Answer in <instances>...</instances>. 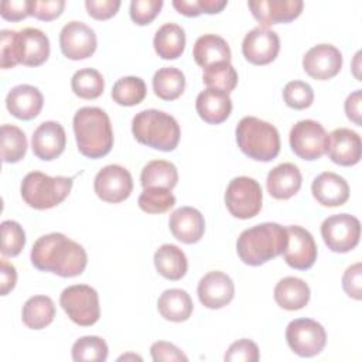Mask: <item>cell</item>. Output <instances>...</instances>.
Wrapping results in <instances>:
<instances>
[{
	"instance_id": "obj_1",
	"label": "cell",
	"mask_w": 362,
	"mask_h": 362,
	"mask_svg": "<svg viewBox=\"0 0 362 362\" xmlns=\"http://www.w3.org/2000/svg\"><path fill=\"white\" fill-rule=\"evenodd\" d=\"M30 259L40 272H49L61 277L82 274L88 263L85 249L58 232L38 238L33 245Z\"/></svg>"
},
{
	"instance_id": "obj_2",
	"label": "cell",
	"mask_w": 362,
	"mask_h": 362,
	"mask_svg": "<svg viewBox=\"0 0 362 362\" xmlns=\"http://www.w3.org/2000/svg\"><path fill=\"white\" fill-rule=\"evenodd\" d=\"M287 229L276 222H263L245 229L236 242L239 259L249 266H260L279 255L287 246Z\"/></svg>"
},
{
	"instance_id": "obj_3",
	"label": "cell",
	"mask_w": 362,
	"mask_h": 362,
	"mask_svg": "<svg viewBox=\"0 0 362 362\" xmlns=\"http://www.w3.org/2000/svg\"><path fill=\"white\" fill-rule=\"evenodd\" d=\"M74 133L78 150L88 158H100L113 147L112 123L100 107L83 106L76 110Z\"/></svg>"
},
{
	"instance_id": "obj_4",
	"label": "cell",
	"mask_w": 362,
	"mask_h": 362,
	"mask_svg": "<svg viewBox=\"0 0 362 362\" xmlns=\"http://www.w3.org/2000/svg\"><path fill=\"white\" fill-rule=\"evenodd\" d=\"M132 133L139 143L160 151H173L181 136L177 120L157 109L139 112L132 120Z\"/></svg>"
},
{
	"instance_id": "obj_5",
	"label": "cell",
	"mask_w": 362,
	"mask_h": 362,
	"mask_svg": "<svg viewBox=\"0 0 362 362\" xmlns=\"http://www.w3.org/2000/svg\"><path fill=\"white\" fill-rule=\"evenodd\" d=\"M236 141L240 151L256 161H272L280 153L277 129L255 116L240 119L236 126Z\"/></svg>"
},
{
	"instance_id": "obj_6",
	"label": "cell",
	"mask_w": 362,
	"mask_h": 362,
	"mask_svg": "<svg viewBox=\"0 0 362 362\" xmlns=\"http://www.w3.org/2000/svg\"><path fill=\"white\" fill-rule=\"evenodd\" d=\"M72 178L49 177L41 171L28 173L21 181V198L34 209H49L59 205L71 192Z\"/></svg>"
},
{
	"instance_id": "obj_7",
	"label": "cell",
	"mask_w": 362,
	"mask_h": 362,
	"mask_svg": "<svg viewBox=\"0 0 362 362\" xmlns=\"http://www.w3.org/2000/svg\"><path fill=\"white\" fill-rule=\"evenodd\" d=\"M59 304L66 315L76 325L90 327L100 317L99 296L88 284H75L66 287L59 297Z\"/></svg>"
},
{
	"instance_id": "obj_8",
	"label": "cell",
	"mask_w": 362,
	"mask_h": 362,
	"mask_svg": "<svg viewBox=\"0 0 362 362\" xmlns=\"http://www.w3.org/2000/svg\"><path fill=\"white\" fill-rule=\"evenodd\" d=\"M262 187L255 178L235 177L226 187V208L238 219L256 216L262 209Z\"/></svg>"
},
{
	"instance_id": "obj_9",
	"label": "cell",
	"mask_w": 362,
	"mask_h": 362,
	"mask_svg": "<svg viewBox=\"0 0 362 362\" xmlns=\"http://www.w3.org/2000/svg\"><path fill=\"white\" fill-rule=\"evenodd\" d=\"M286 341L290 349L303 358L318 355L327 344L324 327L311 318H297L286 328Z\"/></svg>"
},
{
	"instance_id": "obj_10",
	"label": "cell",
	"mask_w": 362,
	"mask_h": 362,
	"mask_svg": "<svg viewBox=\"0 0 362 362\" xmlns=\"http://www.w3.org/2000/svg\"><path fill=\"white\" fill-rule=\"evenodd\" d=\"M290 147L303 160H318L327 151L328 134L321 123L311 119L300 120L290 130Z\"/></svg>"
},
{
	"instance_id": "obj_11",
	"label": "cell",
	"mask_w": 362,
	"mask_h": 362,
	"mask_svg": "<svg viewBox=\"0 0 362 362\" xmlns=\"http://www.w3.org/2000/svg\"><path fill=\"white\" fill-rule=\"evenodd\" d=\"M321 236L329 250L346 253L359 243L361 223L349 214L331 215L321 223Z\"/></svg>"
},
{
	"instance_id": "obj_12",
	"label": "cell",
	"mask_w": 362,
	"mask_h": 362,
	"mask_svg": "<svg viewBox=\"0 0 362 362\" xmlns=\"http://www.w3.org/2000/svg\"><path fill=\"white\" fill-rule=\"evenodd\" d=\"M93 189L105 202H122L127 199L133 191L132 174L122 165H106L96 174L93 180Z\"/></svg>"
},
{
	"instance_id": "obj_13",
	"label": "cell",
	"mask_w": 362,
	"mask_h": 362,
	"mask_svg": "<svg viewBox=\"0 0 362 362\" xmlns=\"http://www.w3.org/2000/svg\"><path fill=\"white\" fill-rule=\"evenodd\" d=\"M96 34L82 21L66 23L59 33L62 54L74 61L89 58L96 51Z\"/></svg>"
},
{
	"instance_id": "obj_14",
	"label": "cell",
	"mask_w": 362,
	"mask_h": 362,
	"mask_svg": "<svg viewBox=\"0 0 362 362\" xmlns=\"http://www.w3.org/2000/svg\"><path fill=\"white\" fill-rule=\"evenodd\" d=\"M280 51V38L267 27H255L242 42L243 57L253 65H267L276 59Z\"/></svg>"
},
{
	"instance_id": "obj_15",
	"label": "cell",
	"mask_w": 362,
	"mask_h": 362,
	"mask_svg": "<svg viewBox=\"0 0 362 362\" xmlns=\"http://www.w3.org/2000/svg\"><path fill=\"white\" fill-rule=\"evenodd\" d=\"M287 246L281 253L286 263L297 270H307L313 267L317 260V245L313 235L297 225L287 226Z\"/></svg>"
},
{
	"instance_id": "obj_16",
	"label": "cell",
	"mask_w": 362,
	"mask_h": 362,
	"mask_svg": "<svg viewBox=\"0 0 362 362\" xmlns=\"http://www.w3.org/2000/svg\"><path fill=\"white\" fill-rule=\"evenodd\" d=\"M341 66L342 54L331 44L314 45L303 58V68L307 75L318 81H327L337 76Z\"/></svg>"
},
{
	"instance_id": "obj_17",
	"label": "cell",
	"mask_w": 362,
	"mask_h": 362,
	"mask_svg": "<svg viewBox=\"0 0 362 362\" xmlns=\"http://www.w3.org/2000/svg\"><path fill=\"white\" fill-rule=\"evenodd\" d=\"M198 298L201 304L211 310H218L228 305L235 296L232 279L219 270L206 273L198 283Z\"/></svg>"
},
{
	"instance_id": "obj_18",
	"label": "cell",
	"mask_w": 362,
	"mask_h": 362,
	"mask_svg": "<svg viewBox=\"0 0 362 362\" xmlns=\"http://www.w3.org/2000/svg\"><path fill=\"white\" fill-rule=\"evenodd\" d=\"M325 153L329 160L338 165H355L359 163L362 154L361 136L346 127L335 129L328 134V147Z\"/></svg>"
},
{
	"instance_id": "obj_19",
	"label": "cell",
	"mask_w": 362,
	"mask_h": 362,
	"mask_svg": "<svg viewBox=\"0 0 362 362\" xmlns=\"http://www.w3.org/2000/svg\"><path fill=\"white\" fill-rule=\"evenodd\" d=\"M247 6L262 27H267L296 20L301 14L304 3L301 0H257L249 1Z\"/></svg>"
},
{
	"instance_id": "obj_20",
	"label": "cell",
	"mask_w": 362,
	"mask_h": 362,
	"mask_svg": "<svg viewBox=\"0 0 362 362\" xmlns=\"http://www.w3.org/2000/svg\"><path fill=\"white\" fill-rule=\"evenodd\" d=\"M49 57V40L38 28H24L17 33L16 58L18 64L38 66Z\"/></svg>"
},
{
	"instance_id": "obj_21",
	"label": "cell",
	"mask_w": 362,
	"mask_h": 362,
	"mask_svg": "<svg viewBox=\"0 0 362 362\" xmlns=\"http://www.w3.org/2000/svg\"><path fill=\"white\" fill-rule=\"evenodd\" d=\"M66 136L62 124L58 122H42L33 133V153L44 161H51L59 157L65 148Z\"/></svg>"
},
{
	"instance_id": "obj_22",
	"label": "cell",
	"mask_w": 362,
	"mask_h": 362,
	"mask_svg": "<svg viewBox=\"0 0 362 362\" xmlns=\"http://www.w3.org/2000/svg\"><path fill=\"white\" fill-rule=\"evenodd\" d=\"M173 236L187 245L201 240L205 232V221L202 214L192 206H181L170 215L168 222Z\"/></svg>"
},
{
	"instance_id": "obj_23",
	"label": "cell",
	"mask_w": 362,
	"mask_h": 362,
	"mask_svg": "<svg viewBox=\"0 0 362 362\" xmlns=\"http://www.w3.org/2000/svg\"><path fill=\"white\" fill-rule=\"evenodd\" d=\"M44 98L38 88L33 85H17L6 98L7 110L20 120H31L37 117L42 109Z\"/></svg>"
},
{
	"instance_id": "obj_24",
	"label": "cell",
	"mask_w": 362,
	"mask_h": 362,
	"mask_svg": "<svg viewBox=\"0 0 362 362\" xmlns=\"http://www.w3.org/2000/svg\"><path fill=\"white\" fill-rule=\"evenodd\" d=\"M311 192L314 198L324 206H341L349 198V185L344 177L324 171L317 175L311 185Z\"/></svg>"
},
{
	"instance_id": "obj_25",
	"label": "cell",
	"mask_w": 362,
	"mask_h": 362,
	"mask_svg": "<svg viewBox=\"0 0 362 362\" xmlns=\"http://www.w3.org/2000/svg\"><path fill=\"white\" fill-rule=\"evenodd\" d=\"M195 109L204 122L219 124L229 117L232 112V100L229 93L215 88H206L197 96Z\"/></svg>"
},
{
	"instance_id": "obj_26",
	"label": "cell",
	"mask_w": 362,
	"mask_h": 362,
	"mask_svg": "<svg viewBox=\"0 0 362 362\" xmlns=\"http://www.w3.org/2000/svg\"><path fill=\"white\" fill-rule=\"evenodd\" d=\"M303 177L293 163H281L267 174L266 185L269 194L276 199H288L301 188Z\"/></svg>"
},
{
	"instance_id": "obj_27",
	"label": "cell",
	"mask_w": 362,
	"mask_h": 362,
	"mask_svg": "<svg viewBox=\"0 0 362 362\" xmlns=\"http://www.w3.org/2000/svg\"><path fill=\"white\" fill-rule=\"evenodd\" d=\"M195 62L204 69L221 64L230 62V48L228 42L215 34H204L197 38L192 49Z\"/></svg>"
},
{
	"instance_id": "obj_28",
	"label": "cell",
	"mask_w": 362,
	"mask_h": 362,
	"mask_svg": "<svg viewBox=\"0 0 362 362\" xmlns=\"http://www.w3.org/2000/svg\"><path fill=\"white\" fill-rule=\"evenodd\" d=\"M274 301L288 311L301 310L310 301V287L298 277H284L274 287Z\"/></svg>"
},
{
	"instance_id": "obj_29",
	"label": "cell",
	"mask_w": 362,
	"mask_h": 362,
	"mask_svg": "<svg viewBox=\"0 0 362 362\" xmlns=\"http://www.w3.org/2000/svg\"><path fill=\"white\" fill-rule=\"evenodd\" d=\"M157 310L164 320L173 322H182L191 317L194 304L185 290L168 288L163 291V294L158 297Z\"/></svg>"
},
{
	"instance_id": "obj_30",
	"label": "cell",
	"mask_w": 362,
	"mask_h": 362,
	"mask_svg": "<svg viewBox=\"0 0 362 362\" xmlns=\"http://www.w3.org/2000/svg\"><path fill=\"white\" fill-rule=\"evenodd\" d=\"M154 266L167 280H181L188 269L185 253L175 245H161L154 253Z\"/></svg>"
},
{
	"instance_id": "obj_31",
	"label": "cell",
	"mask_w": 362,
	"mask_h": 362,
	"mask_svg": "<svg viewBox=\"0 0 362 362\" xmlns=\"http://www.w3.org/2000/svg\"><path fill=\"white\" fill-rule=\"evenodd\" d=\"M153 45L163 59H177L185 49V31L178 24L167 23L157 30Z\"/></svg>"
},
{
	"instance_id": "obj_32",
	"label": "cell",
	"mask_w": 362,
	"mask_h": 362,
	"mask_svg": "<svg viewBox=\"0 0 362 362\" xmlns=\"http://www.w3.org/2000/svg\"><path fill=\"white\" fill-rule=\"evenodd\" d=\"M140 182L143 188H165L171 191L178 182L177 167L165 160H153L143 167Z\"/></svg>"
},
{
	"instance_id": "obj_33",
	"label": "cell",
	"mask_w": 362,
	"mask_h": 362,
	"mask_svg": "<svg viewBox=\"0 0 362 362\" xmlns=\"http://www.w3.org/2000/svg\"><path fill=\"white\" fill-rule=\"evenodd\" d=\"M55 317L54 301L48 296L30 297L21 310V320L31 329H42L52 322Z\"/></svg>"
},
{
	"instance_id": "obj_34",
	"label": "cell",
	"mask_w": 362,
	"mask_h": 362,
	"mask_svg": "<svg viewBox=\"0 0 362 362\" xmlns=\"http://www.w3.org/2000/svg\"><path fill=\"white\" fill-rule=\"evenodd\" d=\"M185 89L184 74L174 66L160 68L153 76V90L163 100H174Z\"/></svg>"
},
{
	"instance_id": "obj_35",
	"label": "cell",
	"mask_w": 362,
	"mask_h": 362,
	"mask_svg": "<svg viewBox=\"0 0 362 362\" xmlns=\"http://www.w3.org/2000/svg\"><path fill=\"white\" fill-rule=\"evenodd\" d=\"M147 88L139 76H124L115 82L112 88V99L120 106H134L143 102Z\"/></svg>"
},
{
	"instance_id": "obj_36",
	"label": "cell",
	"mask_w": 362,
	"mask_h": 362,
	"mask_svg": "<svg viewBox=\"0 0 362 362\" xmlns=\"http://www.w3.org/2000/svg\"><path fill=\"white\" fill-rule=\"evenodd\" d=\"M71 88L72 92L82 99H96L103 93L105 81L99 71L93 68H82L74 74Z\"/></svg>"
},
{
	"instance_id": "obj_37",
	"label": "cell",
	"mask_w": 362,
	"mask_h": 362,
	"mask_svg": "<svg viewBox=\"0 0 362 362\" xmlns=\"http://www.w3.org/2000/svg\"><path fill=\"white\" fill-rule=\"evenodd\" d=\"M27 151V139L21 129L14 124L1 126V158L4 163L20 161Z\"/></svg>"
},
{
	"instance_id": "obj_38",
	"label": "cell",
	"mask_w": 362,
	"mask_h": 362,
	"mask_svg": "<svg viewBox=\"0 0 362 362\" xmlns=\"http://www.w3.org/2000/svg\"><path fill=\"white\" fill-rule=\"evenodd\" d=\"M107 344L96 335L81 337L72 345V359L75 362H103L107 358Z\"/></svg>"
},
{
	"instance_id": "obj_39",
	"label": "cell",
	"mask_w": 362,
	"mask_h": 362,
	"mask_svg": "<svg viewBox=\"0 0 362 362\" xmlns=\"http://www.w3.org/2000/svg\"><path fill=\"white\" fill-rule=\"evenodd\" d=\"M202 81L208 88L232 92L238 85V72L230 62H221L204 69Z\"/></svg>"
},
{
	"instance_id": "obj_40",
	"label": "cell",
	"mask_w": 362,
	"mask_h": 362,
	"mask_svg": "<svg viewBox=\"0 0 362 362\" xmlns=\"http://www.w3.org/2000/svg\"><path fill=\"white\" fill-rule=\"evenodd\" d=\"M175 197L165 188H144L139 197V206L147 214H163L173 208Z\"/></svg>"
},
{
	"instance_id": "obj_41",
	"label": "cell",
	"mask_w": 362,
	"mask_h": 362,
	"mask_svg": "<svg viewBox=\"0 0 362 362\" xmlns=\"http://www.w3.org/2000/svg\"><path fill=\"white\" fill-rule=\"evenodd\" d=\"M1 255L14 257L20 255L25 245V232L16 221H3L1 222Z\"/></svg>"
},
{
	"instance_id": "obj_42",
	"label": "cell",
	"mask_w": 362,
	"mask_h": 362,
	"mask_svg": "<svg viewBox=\"0 0 362 362\" xmlns=\"http://www.w3.org/2000/svg\"><path fill=\"white\" fill-rule=\"evenodd\" d=\"M283 99L288 107L303 110L313 105L314 90L307 82L290 81L283 89Z\"/></svg>"
},
{
	"instance_id": "obj_43",
	"label": "cell",
	"mask_w": 362,
	"mask_h": 362,
	"mask_svg": "<svg viewBox=\"0 0 362 362\" xmlns=\"http://www.w3.org/2000/svg\"><path fill=\"white\" fill-rule=\"evenodd\" d=\"M163 0H132L130 3V18L139 24H150L160 13Z\"/></svg>"
},
{
	"instance_id": "obj_44",
	"label": "cell",
	"mask_w": 362,
	"mask_h": 362,
	"mask_svg": "<svg viewBox=\"0 0 362 362\" xmlns=\"http://www.w3.org/2000/svg\"><path fill=\"white\" fill-rule=\"evenodd\" d=\"M259 358L260 354L257 345L247 338L233 342L223 356L228 362H257Z\"/></svg>"
},
{
	"instance_id": "obj_45",
	"label": "cell",
	"mask_w": 362,
	"mask_h": 362,
	"mask_svg": "<svg viewBox=\"0 0 362 362\" xmlns=\"http://www.w3.org/2000/svg\"><path fill=\"white\" fill-rule=\"evenodd\" d=\"M64 7V0H30V16L42 21H51L62 14Z\"/></svg>"
},
{
	"instance_id": "obj_46",
	"label": "cell",
	"mask_w": 362,
	"mask_h": 362,
	"mask_svg": "<svg viewBox=\"0 0 362 362\" xmlns=\"http://www.w3.org/2000/svg\"><path fill=\"white\" fill-rule=\"evenodd\" d=\"M17 33L13 30H1L0 33V65L3 69L14 68L18 62L16 58V40Z\"/></svg>"
},
{
	"instance_id": "obj_47",
	"label": "cell",
	"mask_w": 362,
	"mask_h": 362,
	"mask_svg": "<svg viewBox=\"0 0 362 362\" xmlns=\"http://www.w3.org/2000/svg\"><path fill=\"white\" fill-rule=\"evenodd\" d=\"M342 288L344 291L355 298L361 300L362 298V264L361 262L349 266L344 276H342Z\"/></svg>"
},
{
	"instance_id": "obj_48",
	"label": "cell",
	"mask_w": 362,
	"mask_h": 362,
	"mask_svg": "<svg viewBox=\"0 0 362 362\" xmlns=\"http://www.w3.org/2000/svg\"><path fill=\"white\" fill-rule=\"evenodd\" d=\"M151 358L154 362H175V361H182L187 362L188 358L178 349L174 344L165 342V341H158L154 342L150 348Z\"/></svg>"
},
{
	"instance_id": "obj_49",
	"label": "cell",
	"mask_w": 362,
	"mask_h": 362,
	"mask_svg": "<svg viewBox=\"0 0 362 362\" xmlns=\"http://www.w3.org/2000/svg\"><path fill=\"white\" fill-rule=\"evenodd\" d=\"M119 0H86L85 7L86 11L90 17L95 20H107L113 17L119 7H120Z\"/></svg>"
},
{
	"instance_id": "obj_50",
	"label": "cell",
	"mask_w": 362,
	"mask_h": 362,
	"mask_svg": "<svg viewBox=\"0 0 362 362\" xmlns=\"http://www.w3.org/2000/svg\"><path fill=\"white\" fill-rule=\"evenodd\" d=\"M0 14L4 20L20 21L30 16V0H4L0 4Z\"/></svg>"
},
{
	"instance_id": "obj_51",
	"label": "cell",
	"mask_w": 362,
	"mask_h": 362,
	"mask_svg": "<svg viewBox=\"0 0 362 362\" xmlns=\"http://www.w3.org/2000/svg\"><path fill=\"white\" fill-rule=\"evenodd\" d=\"M17 283L16 267L8 263L4 257L0 260V294L7 296Z\"/></svg>"
},
{
	"instance_id": "obj_52",
	"label": "cell",
	"mask_w": 362,
	"mask_h": 362,
	"mask_svg": "<svg viewBox=\"0 0 362 362\" xmlns=\"http://www.w3.org/2000/svg\"><path fill=\"white\" fill-rule=\"evenodd\" d=\"M361 103H362V92L361 89H356L355 92H352L346 100H345V113L346 117L354 122L356 126H362V113H361Z\"/></svg>"
},
{
	"instance_id": "obj_53",
	"label": "cell",
	"mask_w": 362,
	"mask_h": 362,
	"mask_svg": "<svg viewBox=\"0 0 362 362\" xmlns=\"http://www.w3.org/2000/svg\"><path fill=\"white\" fill-rule=\"evenodd\" d=\"M173 6L180 14L187 17H197L202 14L198 0H173Z\"/></svg>"
},
{
	"instance_id": "obj_54",
	"label": "cell",
	"mask_w": 362,
	"mask_h": 362,
	"mask_svg": "<svg viewBox=\"0 0 362 362\" xmlns=\"http://www.w3.org/2000/svg\"><path fill=\"white\" fill-rule=\"evenodd\" d=\"M198 1H199L201 13H206V14H216L222 11L228 4L226 0H198Z\"/></svg>"
},
{
	"instance_id": "obj_55",
	"label": "cell",
	"mask_w": 362,
	"mask_h": 362,
	"mask_svg": "<svg viewBox=\"0 0 362 362\" xmlns=\"http://www.w3.org/2000/svg\"><path fill=\"white\" fill-rule=\"evenodd\" d=\"M129 358H130V359H137V361H141V358H140V356H137V355H130V354H129V355H123V356H120V358H119V361H123V359L126 361V359H129Z\"/></svg>"
}]
</instances>
